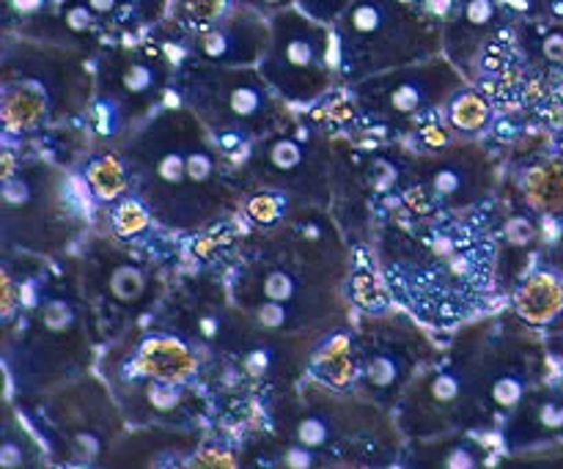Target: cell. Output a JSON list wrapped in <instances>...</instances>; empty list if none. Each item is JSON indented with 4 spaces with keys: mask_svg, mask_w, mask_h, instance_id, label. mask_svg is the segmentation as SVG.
<instances>
[{
    "mask_svg": "<svg viewBox=\"0 0 563 469\" xmlns=\"http://www.w3.org/2000/svg\"><path fill=\"white\" fill-rule=\"evenodd\" d=\"M544 55H548L550 60H555V64H563V36L561 33L548 36V42H544Z\"/></svg>",
    "mask_w": 563,
    "mask_h": 469,
    "instance_id": "60d3db41",
    "label": "cell"
},
{
    "mask_svg": "<svg viewBox=\"0 0 563 469\" xmlns=\"http://www.w3.org/2000/svg\"><path fill=\"white\" fill-rule=\"evenodd\" d=\"M0 289H3V308H0V313H3V316H11V311H14L20 291L14 294V286H11L9 275H3V278H0Z\"/></svg>",
    "mask_w": 563,
    "mask_h": 469,
    "instance_id": "ab89813d",
    "label": "cell"
},
{
    "mask_svg": "<svg viewBox=\"0 0 563 469\" xmlns=\"http://www.w3.org/2000/svg\"><path fill=\"white\" fill-rule=\"evenodd\" d=\"M295 294V280L286 272H273L264 280V297L273 302H289Z\"/></svg>",
    "mask_w": 563,
    "mask_h": 469,
    "instance_id": "5bb4252c",
    "label": "cell"
},
{
    "mask_svg": "<svg viewBox=\"0 0 563 469\" xmlns=\"http://www.w3.org/2000/svg\"><path fill=\"white\" fill-rule=\"evenodd\" d=\"M449 115H451V124H454L456 130H465V132L482 130V126L489 121V104L487 99H482L478 93H462V97L454 99Z\"/></svg>",
    "mask_w": 563,
    "mask_h": 469,
    "instance_id": "5b68a950",
    "label": "cell"
},
{
    "mask_svg": "<svg viewBox=\"0 0 563 469\" xmlns=\"http://www.w3.org/2000/svg\"><path fill=\"white\" fill-rule=\"evenodd\" d=\"M3 201L16 206V203H25L27 201V185L25 181H16V179H5L3 181Z\"/></svg>",
    "mask_w": 563,
    "mask_h": 469,
    "instance_id": "4dcf8cb0",
    "label": "cell"
},
{
    "mask_svg": "<svg viewBox=\"0 0 563 469\" xmlns=\"http://www.w3.org/2000/svg\"><path fill=\"white\" fill-rule=\"evenodd\" d=\"M20 302L25 308L36 305V289H33V283H22L20 286Z\"/></svg>",
    "mask_w": 563,
    "mask_h": 469,
    "instance_id": "7dc6e473",
    "label": "cell"
},
{
    "mask_svg": "<svg viewBox=\"0 0 563 469\" xmlns=\"http://www.w3.org/2000/svg\"><path fill=\"white\" fill-rule=\"evenodd\" d=\"M465 16L471 25H487L493 20V3L489 0H471L465 5Z\"/></svg>",
    "mask_w": 563,
    "mask_h": 469,
    "instance_id": "f1b7e54d",
    "label": "cell"
},
{
    "mask_svg": "<svg viewBox=\"0 0 563 469\" xmlns=\"http://www.w3.org/2000/svg\"><path fill=\"white\" fill-rule=\"evenodd\" d=\"M229 0H185V9L192 22H212L223 14Z\"/></svg>",
    "mask_w": 563,
    "mask_h": 469,
    "instance_id": "2e32d148",
    "label": "cell"
},
{
    "mask_svg": "<svg viewBox=\"0 0 563 469\" xmlns=\"http://www.w3.org/2000/svg\"><path fill=\"white\" fill-rule=\"evenodd\" d=\"M317 368H324V379L330 384H335V388H344V384H350L355 379V368H352L346 355H322L319 351Z\"/></svg>",
    "mask_w": 563,
    "mask_h": 469,
    "instance_id": "ba28073f",
    "label": "cell"
},
{
    "mask_svg": "<svg viewBox=\"0 0 563 469\" xmlns=\"http://www.w3.org/2000/svg\"><path fill=\"white\" fill-rule=\"evenodd\" d=\"M124 86H126V91H132V93L146 91V88L152 86V69H148L146 64H132L124 75Z\"/></svg>",
    "mask_w": 563,
    "mask_h": 469,
    "instance_id": "d4e9b609",
    "label": "cell"
},
{
    "mask_svg": "<svg viewBox=\"0 0 563 469\" xmlns=\"http://www.w3.org/2000/svg\"><path fill=\"white\" fill-rule=\"evenodd\" d=\"M165 108H179V97L174 91H165Z\"/></svg>",
    "mask_w": 563,
    "mask_h": 469,
    "instance_id": "6f0895ef",
    "label": "cell"
},
{
    "mask_svg": "<svg viewBox=\"0 0 563 469\" xmlns=\"http://www.w3.org/2000/svg\"><path fill=\"white\" fill-rule=\"evenodd\" d=\"M544 234H548V239H559V223H555L553 217H544Z\"/></svg>",
    "mask_w": 563,
    "mask_h": 469,
    "instance_id": "f5cc1de1",
    "label": "cell"
},
{
    "mask_svg": "<svg viewBox=\"0 0 563 469\" xmlns=\"http://www.w3.org/2000/svg\"><path fill=\"white\" fill-rule=\"evenodd\" d=\"M539 421H542V426L550 428V432H563V406H559V404L542 406V412H539Z\"/></svg>",
    "mask_w": 563,
    "mask_h": 469,
    "instance_id": "1f68e13d",
    "label": "cell"
},
{
    "mask_svg": "<svg viewBox=\"0 0 563 469\" xmlns=\"http://www.w3.org/2000/svg\"><path fill=\"white\" fill-rule=\"evenodd\" d=\"M432 187H434V192H438V196H454V192L462 187V176L456 174V170H451V168L438 170V174H434V179H432Z\"/></svg>",
    "mask_w": 563,
    "mask_h": 469,
    "instance_id": "4316f807",
    "label": "cell"
},
{
    "mask_svg": "<svg viewBox=\"0 0 563 469\" xmlns=\"http://www.w3.org/2000/svg\"><path fill=\"white\" fill-rule=\"evenodd\" d=\"M473 465H476V461L471 459V454H467V450H456V454H451V459L445 461V467H451V469H460V467L471 469Z\"/></svg>",
    "mask_w": 563,
    "mask_h": 469,
    "instance_id": "ee69618b",
    "label": "cell"
},
{
    "mask_svg": "<svg viewBox=\"0 0 563 469\" xmlns=\"http://www.w3.org/2000/svg\"><path fill=\"white\" fill-rule=\"evenodd\" d=\"M511 135H515V124H511V121H500L498 137H511Z\"/></svg>",
    "mask_w": 563,
    "mask_h": 469,
    "instance_id": "11a10c76",
    "label": "cell"
},
{
    "mask_svg": "<svg viewBox=\"0 0 563 469\" xmlns=\"http://www.w3.org/2000/svg\"><path fill=\"white\" fill-rule=\"evenodd\" d=\"M66 22H69L71 31H86V27L91 25V11H88L86 5H75V9L66 14Z\"/></svg>",
    "mask_w": 563,
    "mask_h": 469,
    "instance_id": "8d00e7d4",
    "label": "cell"
},
{
    "mask_svg": "<svg viewBox=\"0 0 563 469\" xmlns=\"http://www.w3.org/2000/svg\"><path fill=\"white\" fill-rule=\"evenodd\" d=\"M396 3H405L407 5V3H412V0H396Z\"/></svg>",
    "mask_w": 563,
    "mask_h": 469,
    "instance_id": "94428289",
    "label": "cell"
},
{
    "mask_svg": "<svg viewBox=\"0 0 563 469\" xmlns=\"http://www.w3.org/2000/svg\"><path fill=\"white\" fill-rule=\"evenodd\" d=\"M311 454H308V450H300V448H295V450H289V456H286V465L289 467H295V469H306V467H311Z\"/></svg>",
    "mask_w": 563,
    "mask_h": 469,
    "instance_id": "b9f144b4",
    "label": "cell"
},
{
    "mask_svg": "<svg viewBox=\"0 0 563 469\" xmlns=\"http://www.w3.org/2000/svg\"><path fill=\"white\" fill-rule=\"evenodd\" d=\"M350 351V338L346 335H335V338H330V344L324 346L322 355H346Z\"/></svg>",
    "mask_w": 563,
    "mask_h": 469,
    "instance_id": "7bdbcfd3",
    "label": "cell"
},
{
    "mask_svg": "<svg viewBox=\"0 0 563 469\" xmlns=\"http://www.w3.org/2000/svg\"><path fill=\"white\" fill-rule=\"evenodd\" d=\"M14 3L16 11H22V14H31V11H36L38 5H42V0H11Z\"/></svg>",
    "mask_w": 563,
    "mask_h": 469,
    "instance_id": "f907efd6",
    "label": "cell"
},
{
    "mask_svg": "<svg viewBox=\"0 0 563 469\" xmlns=\"http://www.w3.org/2000/svg\"><path fill=\"white\" fill-rule=\"evenodd\" d=\"M390 108L399 110V113H412V110L421 108V91L412 82H405L390 93Z\"/></svg>",
    "mask_w": 563,
    "mask_h": 469,
    "instance_id": "ffe728a7",
    "label": "cell"
},
{
    "mask_svg": "<svg viewBox=\"0 0 563 469\" xmlns=\"http://www.w3.org/2000/svg\"><path fill=\"white\" fill-rule=\"evenodd\" d=\"M350 25L352 31L357 33H374L383 25V9H379L377 3H372V0H361V3L352 9Z\"/></svg>",
    "mask_w": 563,
    "mask_h": 469,
    "instance_id": "8fae6325",
    "label": "cell"
},
{
    "mask_svg": "<svg viewBox=\"0 0 563 469\" xmlns=\"http://www.w3.org/2000/svg\"><path fill=\"white\" fill-rule=\"evenodd\" d=\"M201 330H203V335H214V330H218V327H214L212 319H203V322H201Z\"/></svg>",
    "mask_w": 563,
    "mask_h": 469,
    "instance_id": "680465c9",
    "label": "cell"
},
{
    "mask_svg": "<svg viewBox=\"0 0 563 469\" xmlns=\"http://www.w3.org/2000/svg\"><path fill=\"white\" fill-rule=\"evenodd\" d=\"M220 146L223 148L240 146V135H220Z\"/></svg>",
    "mask_w": 563,
    "mask_h": 469,
    "instance_id": "9f6ffc18",
    "label": "cell"
},
{
    "mask_svg": "<svg viewBox=\"0 0 563 469\" xmlns=\"http://www.w3.org/2000/svg\"><path fill=\"white\" fill-rule=\"evenodd\" d=\"M196 465L198 467H234V459H229V454H220V450H201Z\"/></svg>",
    "mask_w": 563,
    "mask_h": 469,
    "instance_id": "d590c367",
    "label": "cell"
},
{
    "mask_svg": "<svg viewBox=\"0 0 563 469\" xmlns=\"http://www.w3.org/2000/svg\"><path fill=\"white\" fill-rule=\"evenodd\" d=\"M42 319H44V327L53 330V333H60V330H66L71 324V308L66 305V302L53 300L47 302V308H44Z\"/></svg>",
    "mask_w": 563,
    "mask_h": 469,
    "instance_id": "ac0fdd59",
    "label": "cell"
},
{
    "mask_svg": "<svg viewBox=\"0 0 563 469\" xmlns=\"http://www.w3.org/2000/svg\"><path fill=\"white\" fill-rule=\"evenodd\" d=\"M324 60H328V66H339L341 49H339V38H335V36L328 38V49H324Z\"/></svg>",
    "mask_w": 563,
    "mask_h": 469,
    "instance_id": "f6af8a7d",
    "label": "cell"
},
{
    "mask_svg": "<svg viewBox=\"0 0 563 469\" xmlns=\"http://www.w3.org/2000/svg\"><path fill=\"white\" fill-rule=\"evenodd\" d=\"M405 203L416 214H429V212H432V198H429L423 190H407L405 192Z\"/></svg>",
    "mask_w": 563,
    "mask_h": 469,
    "instance_id": "d6a6232c",
    "label": "cell"
},
{
    "mask_svg": "<svg viewBox=\"0 0 563 469\" xmlns=\"http://www.w3.org/2000/svg\"><path fill=\"white\" fill-rule=\"evenodd\" d=\"M267 3H280V0H267Z\"/></svg>",
    "mask_w": 563,
    "mask_h": 469,
    "instance_id": "6125c7cd",
    "label": "cell"
},
{
    "mask_svg": "<svg viewBox=\"0 0 563 469\" xmlns=\"http://www.w3.org/2000/svg\"><path fill=\"white\" fill-rule=\"evenodd\" d=\"M297 439H300V445H306V448H319V445H324V439H328V426H324L319 417H308V421L300 423Z\"/></svg>",
    "mask_w": 563,
    "mask_h": 469,
    "instance_id": "44dd1931",
    "label": "cell"
},
{
    "mask_svg": "<svg viewBox=\"0 0 563 469\" xmlns=\"http://www.w3.org/2000/svg\"><path fill=\"white\" fill-rule=\"evenodd\" d=\"M284 58L295 69H311L313 60H317V47L308 36H291L284 47Z\"/></svg>",
    "mask_w": 563,
    "mask_h": 469,
    "instance_id": "30bf717a",
    "label": "cell"
},
{
    "mask_svg": "<svg viewBox=\"0 0 563 469\" xmlns=\"http://www.w3.org/2000/svg\"><path fill=\"white\" fill-rule=\"evenodd\" d=\"M209 170H212V163H209L207 154L196 152L187 157V176H190L192 181H203L209 179Z\"/></svg>",
    "mask_w": 563,
    "mask_h": 469,
    "instance_id": "f546056e",
    "label": "cell"
},
{
    "mask_svg": "<svg viewBox=\"0 0 563 469\" xmlns=\"http://www.w3.org/2000/svg\"><path fill=\"white\" fill-rule=\"evenodd\" d=\"M0 176H3V181L14 176V154L11 152H3V159H0Z\"/></svg>",
    "mask_w": 563,
    "mask_h": 469,
    "instance_id": "c3c4849f",
    "label": "cell"
},
{
    "mask_svg": "<svg viewBox=\"0 0 563 469\" xmlns=\"http://www.w3.org/2000/svg\"><path fill=\"white\" fill-rule=\"evenodd\" d=\"M110 291L115 300L132 302L143 291V275L135 267H119L110 278Z\"/></svg>",
    "mask_w": 563,
    "mask_h": 469,
    "instance_id": "9c48e42d",
    "label": "cell"
},
{
    "mask_svg": "<svg viewBox=\"0 0 563 469\" xmlns=\"http://www.w3.org/2000/svg\"><path fill=\"white\" fill-rule=\"evenodd\" d=\"M135 377H152L159 382H174L179 384L181 379H187L196 368L190 351L174 338H148L143 340L141 351H137L135 360Z\"/></svg>",
    "mask_w": 563,
    "mask_h": 469,
    "instance_id": "6da1fadb",
    "label": "cell"
},
{
    "mask_svg": "<svg viewBox=\"0 0 563 469\" xmlns=\"http://www.w3.org/2000/svg\"><path fill=\"white\" fill-rule=\"evenodd\" d=\"M165 53H168V58L174 60V64H179V60L185 58V49L174 47V44H165Z\"/></svg>",
    "mask_w": 563,
    "mask_h": 469,
    "instance_id": "db71d44e",
    "label": "cell"
},
{
    "mask_svg": "<svg viewBox=\"0 0 563 469\" xmlns=\"http://www.w3.org/2000/svg\"><path fill=\"white\" fill-rule=\"evenodd\" d=\"M421 141L427 143L429 148H443L445 143H449V135H445V130L440 124H427L421 126Z\"/></svg>",
    "mask_w": 563,
    "mask_h": 469,
    "instance_id": "836d02e7",
    "label": "cell"
},
{
    "mask_svg": "<svg viewBox=\"0 0 563 469\" xmlns=\"http://www.w3.org/2000/svg\"><path fill=\"white\" fill-rule=\"evenodd\" d=\"M267 362H269V357L264 355L262 349L251 351V355L245 357V371L251 373V377H264V371H267Z\"/></svg>",
    "mask_w": 563,
    "mask_h": 469,
    "instance_id": "74e56055",
    "label": "cell"
},
{
    "mask_svg": "<svg viewBox=\"0 0 563 469\" xmlns=\"http://www.w3.org/2000/svg\"><path fill=\"white\" fill-rule=\"evenodd\" d=\"M432 393L438 401H454L456 395H460V382H456V377H451V373H440L432 382Z\"/></svg>",
    "mask_w": 563,
    "mask_h": 469,
    "instance_id": "83f0119b",
    "label": "cell"
},
{
    "mask_svg": "<svg viewBox=\"0 0 563 469\" xmlns=\"http://www.w3.org/2000/svg\"><path fill=\"white\" fill-rule=\"evenodd\" d=\"M352 297H355L357 305L372 313H379L388 308V294H385V289L377 283V278L372 272H357L352 278Z\"/></svg>",
    "mask_w": 563,
    "mask_h": 469,
    "instance_id": "8992f818",
    "label": "cell"
},
{
    "mask_svg": "<svg viewBox=\"0 0 563 469\" xmlns=\"http://www.w3.org/2000/svg\"><path fill=\"white\" fill-rule=\"evenodd\" d=\"M99 454V443L93 434H77L75 437V456L80 459H93Z\"/></svg>",
    "mask_w": 563,
    "mask_h": 469,
    "instance_id": "e575fe53",
    "label": "cell"
},
{
    "mask_svg": "<svg viewBox=\"0 0 563 469\" xmlns=\"http://www.w3.org/2000/svg\"><path fill=\"white\" fill-rule=\"evenodd\" d=\"M229 104L236 115H253L262 108V91L256 86H251V82H242V86H236L231 91Z\"/></svg>",
    "mask_w": 563,
    "mask_h": 469,
    "instance_id": "7c38bea8",
    "label": "cell"
},
{
    "mask_svg": "<svg viewBox=\"0 0 563 469\" xmlns=\"http://www.w3.org/2000/svg\"><path fill=\"white\" fill-rule=\"evenodd\" d=\"M506 239L511 242V245H517V247H522V245H528V242H533V236H537V228H533L531 223H528L526 217H515V220H509V223H506Z\"/></svg>",
    "mask_w": 563,
    "mask_h": 469,
    "instance_id": "cb8c5ba5",
    "label": "cell"
},
{
    "mask_svg": "<svg viewBox=\"0 0 563 469\" xmlns=\"http://www.w3.org/2000/svg\"><path fill=\"white\" fill-rule=\"evenodd\" d=\"M157 174L165 181H170V185H176V181H181L187 176V159H181L179 154H165L157 165Z\"/></svg>",
    "mask_w": 563,
    "mask_h": 469,
    "instance_id": "603a6c76",
    "label": "cell"
},
{
    "mask_svg": "<svg viewBox=\"0 0 563 469\" xmlns=\"http://www.w3.org/2000/svg\"><path fill=\"white\" fill-rule=\"evenodd\" d=\"M247 217H251L253 223L273 225L275 220L280 217V198L275 196L251 198V203H247Z\"/></svg>",
    "mask_w": 563,
    "mask_h": 469,
    "instance_id": "4fadbf2b",
    "label": "cell"
},
{
    "mask_svg": "<svg viewBox=\"0 0 563 469\" xmlns=\"http://www.w3.org/2000/svg\"><path fill=\"white\" fill-rule=\"evenodd\" d=\"M88 5H91V11H97V14H108L115 5V0H88Z\"/></svg>",
    "mask_w": 563,
    "mask_h": 469,
    "instance_id": "816d5d0a",
    "label": "cell"
},
{
    "mask_svg": "<svg viewBox=\"0 0 563 469\" xmlns=\"http://www.w3.org/2000/svg\"><path fill=\"white\" fill-rule=\"evenodd\" d=\"M256 319H258V324H264V327H269V330L280 327V324L286 322L284 302H273V300H269V302H264V305L258 308Z\"/></svg>",
    "mask_w": 563,
    "mask_h": 469,
    "instance_id": "484cf974",
    "label": "cell"
},
{
    "mask_svg": "<svg viewBox=\"0 0 563 469\" xmlns=\"http://www.w3.org/2000/svg\"><path fill=\"white\" fill-rule=\"evenodd\" d=\"M97 119H99V126H97V130L102 132V135H104V132H110V115H108V104H99V108H97Z\"/></svg>",
    "mask_w": 563,
    "mask_h": 469,
    "instance_id": "681fc988",
    "label": "cell"
},
{
    "mask_svg": "<svg viewBox=\"0 0 563 469\" xmlns=\"http://www.w3.org/2000/svg\"><path fill=\"white\" fill-rule=\"evenodd\" d=\"M493 399H495V404L504 406V410H511V406L522 399V384L511 377L498 379L493 388Z\"/></svg>",
    "mask_w": 563,
    "mask_h": 469,
    "instance_id": "d6986e66",
    "label": "cell"
},
{
    "mask_svg": "<svg viewBox=\"0 0 563 469\" xmlns=\"http://www.w3.org/2000/svg\"><path fill=\"white\" fill-rule=\"evenodd\" d=\"M44 115V93L33 82L9 88L3 97V124L9 132L31 130Z\"/></svg>",
    "mask_w": 563,
    "mask_h": 469,
    "instance_id": "3957f363",
    "label": "cell"
},
{
    "mask_svg": "<svg viewBox=\"0 0 563 469\" xmlns=\"http://www.w3.org/2000/svg\"><path fill=\"white\" fill-rule=\"evenodd\" d=\"M148 401H152L154 410L168 412L179 404V390H176L174 382H159V379H154V384L148 388Z\"/></svg>",
    "mask_w": 563,
    "mask_h": 469,
    "instance_id": "9a60e30c",
    "label": "cell"
},
{
    "mask_svg": "<svg viewBox=\"0 0 563 469\" xmlns=\"http://www.w3.org/2000/svg\"><path fill=\"white\" fill-rule=\"evenodd\" d=\"M427 9L432 11L434 16H445L454 9V0H427Z\"/></svg>",
    "mask_w": 563,
    "mask_h": 469,
    "instance_id": "bcb514c9",
    "label": "cell"
},
{
    "mask_svg": "<svg viewBox=\"0 0 563 469\" xmlns=\"http://www.w3.org/2000/svg\"><path fill=\"white\" fill-rule=\"evenodd\" d=\"M317 234H319V231L313 228V225H311V228H306V236H308V239H317Z\"/></svg>",
    "mask_w": 563,
    "mask_h": 469,
    "instance_id": "91938a15",
    "label": "cell"
},
{
    "mask_svg": "<svg viewBox=\"0 0 563 469\" xmlns=\"http://www.w3.org/2000/svg\"><path fill=\"white\" fill-rule=\"evenodd\" d=\"M273 165L280 170H291L300 165V146L291 141H280L273 146Z\"/></svg>",
    "mask_w": 563,
    "mask_h": 469,
    "instance_id": "7402d4cb",
    "label": "cell"
},
{
    "mask_svg": "<svg viewBox=\"0 0 563 469\" xmlns=\"http://www.w3.org/2000/svg\"><path fill=\"white\" fill-rule=\"evenodd\" d=\"M563 305V289L553 275H533L517 291V311L526 322L548 324Z\"/></svg>",
    "mask_w": 563,
    "mask_h": 469,
    "instance_id": "7a4b0ae2",
    "label": "cell"
},
{
    "mask_svg": "<svg viewBox=\"0 0 563 469\" xmlns=\"http://www.w3.org/2000/svg\"><path fill=\"white\" fill-rule=\"evenodd\" d=\"M86 181L91 185L93 196L102 198V201H113V198H119L126 187L124 170H121L115 157H102L97 159V163L88 165Z\"/></svg>",
    "mask_w": 563,
    "mask_h": 469,
    "instance_id": "277c9868",
    "label": "cell"
},
{
    "mask_svg": "<svg viewBox=\"0 0 563 469\" xmlns=\"http://www.w3.org/2000/svg\"><path fill=\"white\" fill-rule=\"evenodd\" d=\"M20 465H22V448H16L14 443H3V448H0V467L14 469Z\"/></svg>",
    "mask_w": 563,
    "mask_h": 469,
    "instance_id": "f35d334b",
    "label": "cell"
},
{
    "mask_svg": "<svg viewBox=\"0 0 563 469\" xmlns=\"http://www.w3.org/2000/svg\"><path fill=\"white\" fill-rule=\"evenodd\" d=\"M113 225L119 236H135L148 225V212L137 201H124L113 214Z\"/></svg>",
    "mask_w": 563,
    "mask_h": 469,
    "instance_id": "52a82bcc",
    "label": "cell"
},
{
    "mask_svg": "<svg viewBox=\"0 0 563 469\" xmlns=\"http://www.w3.org/2000/svg\"><path fill=\"white\" fill-rule=\"evenodd\" d=\"M396 373H399V368H396V362L390 360V357H377V360L368 366L366 377L374 388H390V384L396 382Z\"/></svg>",
    "mask_w": 563,
    "mask_h": 469,
    "instance_id": "e0dca14e",
    "label": "cell"
}]
</instances>
